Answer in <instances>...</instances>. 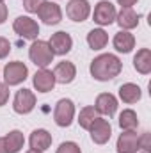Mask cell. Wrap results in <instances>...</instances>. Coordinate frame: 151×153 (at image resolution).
Segmentation results:
<instances>
[{"instance_id":"cell-1","label":"cell","mask_w":151,"mask_h":153,"mask_svg":"<svg viewBox=\"0 0 151 153\" xmlns=\"http://www.w3.org/2000/svg\"><path fill=\"white\" fill-rule=\"evenodd\" d=\"M121 70H123V62L114 53L98 55L91 62V75L94 76L96 80H100V82H107V80L115 78L121 73Z\"/></svg>"},{"instance_id":"cell-2","label":"cell","mask_w":151,"mask_h":153,"mask_svg":"<svg viewBox=\"0 0 151 153\" xmlns=\"http://www.w3.org/2000/svg\"><path fill=\"white\" fill-rule=\"evenodd\" d=\"M53 52H52V48H50V45L46 43V41H34L32 45H30V48H29V57H30V61L39 66V68H46L52 61H53Z\"/></svg>"},{"instance_id":"cell-3","label":"cell","mask_w":151,"mask_h":153,"mask_svg":"<svg viewBox=\"0 0 151 153\" xmlns=\"http://www.w3.org/2000/svg\"><path fill=\"white\" fill-rule=\"evenodd\" d=\"M73 117H75V105L70 98H62L57 102L55 105V111H53V119L59 126H70L73 123Z\"/></svg>"},{"instance_id":"cell-4","label":"cell","mask_w":151,"mask_h":153,"mask_svg":"<svg viewBox=\"0 0 151 153\" xmlns=\"http://www.w3.org/2000/svg\"><path fill=\"white\" fill-rule=\"evenodd\" d=\"M27 75H29V70L20 61H13V62L5 64V68H4L5 85H18V84H21L27 78Z\"/></svg>"},{"instance_id":"cell-5","label":"cell","mask_w":151,"mask_h":153,"mask_svg":"<svg viewBox=\"0 0 151 153\" xmlns=\"http://www.w3.org/2000/svg\"><path fill=\"white\" fill-rule=\"evenodd\" d=\"M89 132H91V139L96 144H105V143H109V139L112 135V126L107 119L98 116L94 119V123L89 126Z\"/></svg>"},{"instance_id":"cell-6","label":"cell","mask_w":151,"mask_h":153,"mask_svg":"<svg viewBox=\"0 0 151 153\" xmlns=\"http://www.w3.org/2000/svg\"><path fill=\"white\" fill-rule=\"evenodd\" d=\"M13 29L23 39H36L39 34V25L29 16H18L13 23Z\"/></svg>"},{"instance_id":"cell-7","label":"cell","mask_w":151,"mask_h":153,"mask_svg":"<svg viewBox=\"0 0 151 153\" xmlns=\"http://www.w3.org/2000/svg\"><path fill=\"white\" fill-rule=\"evenodd\" d=\"M36 107V96L30 89H20L14 96L13 102V109L18 114H29L32 112V109Z\"/></svg>"},{"instance_id":"cell-8","label":"cell","mask_w":151,"mask_h":153,"mask_svg":"<svg viewBox=\"0 0 151 153\" xmlns=\"http://www.w3.org/2000/svg\"><path fill=\"white\" fill-rule=\"evenodd\" d=\"M115 14L117 13H115V7H114L112 4L109 0H101V2L96 4L93 18H94V22L98 25H110L115 20Z\"/></svg>"},{"instance_id":"cell-9","label":"cell","mask_w":151,"mask_h":153,"mask_svg":"<svg viewBox=\"0 0 151 153\" xmlns=\"http://www.w3.org/2000/svg\"><path fill=\"white\" fill-rule=\"evenodd\" d=\"M38 14L46 25H57L62 20V11L55 2H43L38 9Z\"/></svg>"},{"instance_id":"cell-10","label":"cell","mask_w":151,"mask_h":153,"mask_svg":"<svg viewBox=\"0 0 151 153\" xmlns=\"http://www.w3.org/2000/svg\"><path fill=\"white\" fill-rule=\"evenodd\" d=\"M91 13V5L87 0H70L66 7V14L73 22H85Z\"/></svg>"},{"instance_id":"cell-11","label":"cell","mask_w":151,"mask_h":153,"mask_svg":"<svg viewBox=\"0 0 151 153\" xmlns=\"http://www.w3.org/2000/svg\"><path fill=\"white\" fill-rule=\"evenodd\" d=\"M48 45H50V48H52L53 53H57V55H64V53H68V52L71 50V46H73V39H71V36H70L68 32L61 30V32H55V34L50 38Z\"/></svg>"},{"instance_id":"cell-12","label":"cell","mask_w":151,"mask_h":153,"mask_svg":"<svg viewBox=\"0 0 151 153\" xmlns=\"http://www.w3.org/2000/svg\"><path fill=\"white\" fill-rule=\"evenodd\" d=\"M53 76H55V82H59V84H71L76 76L75 64L70 62V61L59 62L53 70Z\"/></svg>"},{"instance_id":"cell-13","label":"cell","mask_w":151,"mask_h":153,"mask_svg":"<svg viewBox=\"0 0 151 153\" xmlns=\"http://www.w3.org/2000/svg\"><path fill=\"white\" fill-rule=\"evenodd\" d=\"M139 144V135L133 130H124L117 139V153H135Z\"/></svg>"},{"instance_id":"cell-14","label":"cell","mask_w":151,"mask_h":153,"mask_svg":"<svg viewBox=\"0 0 151 153\" xmlns=\"http://www.w3.org/2000/svg\"><path fill=\"white\" fill-rule=\"evenodd\" d=\"M53 85H55V76H53L52 71H48L44 68H41L39 71H36V75H34V87H36L38 93H48V91L53 89Z\"/></svg>"},{"instance_id":"cell-15","label":"cell","mask_w":151,"mask_h":153,"mask_svg":"<svg viewBox=\"0 0 151 153\" xmlns=\"http://www.w3.org/2000/svg\"><path fill=\"white\" fill-rule=\"evenodd\" d=\"M115 20L123 30H130L139 25V14L132 7H121L119 14H115Z\"/></svg>"},{"instance_id":"cell-16","label":"cell","mask_w":151,"mask_h":153,"mask_svg":"<svg viewBox=\"0 0 151 153\" xmlns=\"http://www.w3.org/2000/svg\"><path fill=\"white\" fill-rule=\"evenodd\" d=\"M98 114H105V116H114L115 109H117V100L115 96L110 93H101L98 98H96V107Z\"/></svg>"},{"instance_id":"cell-17","label":"cell","mask_w":151,"mask_h":153,"mask_svg":"<svg viewBox=\"0 0 151 153\" xmlns=\"http://www.w3.org/2000/svg\"><path fill=\"white\" fill-rule=\"evenodd\" d=\"M29 143H30V148H32V150L44 152V150H48V148L52 146V135H50L46 130L38 128V130H34V132L30 134Z\"/></svg>"},{"instance_id":"cell-18","label":"cell","mask_w":151,"mask_h":153,"mask_svg":"<svg viewBox=\"0 0 151 153\" xmlns=\"http://www.w3.org/2000/svg\"><path fill=\"white\" fill-rule=\"evenodd\" d=\"M135 46V38L133 34H130L128 30H119L115 36H114V48L121 53H128L132 52Z\"/></svg>"},{"instance_id":"cell-19","label":"cell","mask_w":151,"mask_h":153,"mask_svg":"<svg viewBox=\"0 0 151 153\" xmlns=\"http://www.w3.org/2000/svg\"><path fill=\"white\" fill-rule=\"evenodd\" d=\"M133 68L142 73V75H148L151 71V50L150 48H141L135 57H133Z\"/></svg>"},{"instance_id":"cell-20","label":"cell","mask_w":151,"mask_h":153,"mask_svg":"<svg viewBox=\"0 0 151 153\" xmlns=\"http://www.w3.org/2000/svg\"><path fill=\"white\" fill-rule=\"evenodd\" d=\"M23 134L20 130H11L5 137H4V148H5V153H18L21 148H23Z\"/></svg>"},{"instance_id":"cell-21","label":"cell","mask_w":151,"mask_h":153,"mask_svg":"<svg viewBox=\"0 0 151 153\" xmlns=\"http://www.w3.org/2000/svg\"><path fill=\"white\" fill-rule=\"evenodd\" d=\"M141 96H142V91L137 84H123L119 87V98L124 103H135L141 100Z\"/></svg>"},{"instance_id":"cell-22","label":"cell","mask_w":151,"mask_h":153,"mask_svg":"<svg viewBox=\"0 0 151 153\" xmlns=\"http://www.w3.org/2000/svg\"><path fill=\"white\" fill-rule=\"evenodd\" d=\"M107 43H109V36L103 29H93L87 34V45L93 50H101V48L107 46Z\"/></svg>"},{"instance_id":"cell-23","label":"cell","mask_w":151,"mask_h":153,"mask_svg":"<svg viewBox=\"0 0 151 153\" xmlns=\"http://www.w3.org/2000/svg\"><path fill=\"white\" fill-rule=\"evenodd\" d=\"M119 126H121L123 130H135V128L139 126L137 114H135L133 111H130V109L123 111V112L119 114Z\"/></svg>"},{"instance_id":"cell-24","label":"cell","mask_w":151,"mask_h":153,"mask_svg":"<svg viewBox=\"0 0 151 153\" xmlns=\"http://www.w3.org/2000/svg\"><path fill=\"white\" fill-rule=\"evenodd\" d=\"M96 117H98V111H96L94 107H84V109L80 111V116H78V123H80L82 128L89 130V126L94 123Z\"/></svg>"},{"instance_id":"cell-25","label":"cell","mask_w":151,"mask_h":153,"mask_svg":"<svg viewBox=\"0 0 151 153\" xmlns=\"http://www.w3.org/2000/svg\"><path fill=\"white\" fill-rule=\"evenodd\" d=\"M137 150H141L142 153H151V135H150V132H146L142 137H139Z\"/></svg>"},{"instance_id":"cell-26","label":"cell","mask_w":151,"mask_h":153,"mask_svg":"<svg viewBox=\"0 0 151 153\" xmlns=\"http://www.w3.org/2000/svg\"><path fill=\"white\" fill-rule=\"evenodd\" d=\"M57 153H82V150H80V146H78L76 143L68 141V143H62V144L57 148Z\"/></svg>"},{"instance_id":"cell-27","label":"cell","mask_w":151,"mask_h":153,"mask_svg":"<svg viewBox=\"0 0 151 153\" xmlns=\"http://www.w3.org/2000/svg\"><path fill=\"white\" fill-rule=\"evenodd\" d=\"M44 0H23V7L29 11V13H38V9L41 7Z\"/></svg>"},{"instance_id":"cell-28","label":"cell","mask_w":151,"mask_h":153,"mask_svg":"<svg viewBox=\"0 0 151 153\" xmlns=\"http://www.w3.org/2000/svg\"><path fill=\"white\" fill-rule=\"evenodd\" d=\"M11 52V43L5 38H0V59L7 57V53Z\"/></svg>"},{"instance_id":"cell-29","label":"cell","mask_w":151,"mask_h":153,"mask_svg":"<svg viewBox=\"0 0 151 153\" xmlns=\"http://www.w3.org/2000/svg\"><path fill=\"white\" fill-rule=\"evenodd\" d=\"M7 100H9V87L5 84H0V107L5 105Z\"/></svg>"},{"instance_id":"cell-30","label":"cell","mask_w":151,"mask_h":153,"mask_svg":"<svg viewBox=\"0 0 151 153\" xmlns=\"http://www.w3.org/2000/svg\"><path fill=\"white\" fill-rule=\"evenodd\" d=\"M7 20V5L5 4H0V25Z\"/></svg>"},{"instance_id":"cell-31","label":"cell","mask_w":151,"mask_h":153,"mask_svg":"<svg viewBox=\"0 0 151 153\" xmlns=\"http://www.w3.org/2000/svg\"><path fill=\"white\" fill-rule=\"evenodd\" d=\"M135 2H137V0H117V4H119L121 7H132Z\"/></svg>"},{"instance_id":"cell-32","label":"cell","mask_w":151,"mask_h":153,"mask_svg":"<svg viewBox=\"0 0 151 153\" xmlns=\"http://www.w3.org/2000/svg\"><path fill=\"white\" fill-rule=\"evenodd\" d=\"M0 153H5V148H4V139H0Z\"/></svg>"},{"instance_id":"cell-33","label":"cell","mask_w":151,"mask_h":153,"mask_svg":"<svg viewBox=\"0 0 151 153\" xmlns=\"http://www.w3.org/2000/svg\"><path fill=\"white\" fill-rule=\"evenodd\" d=\"M27 153H43V152H38V150H30V152H27Z\"/></svg>"},{"instance_id":"cell-34","label":"cell","mask_w":151,"mask_h":153,"mask_svg":"<svg viewBox=\"0 0 151 153\" xmlns=\"http://www.w3.org/2000/svg\"><path fill=\"white\" fill-rule=\"evenodd\" d=\"M2 2H4V0H0V4H2Z\"/></svg>"}]
</instances>
